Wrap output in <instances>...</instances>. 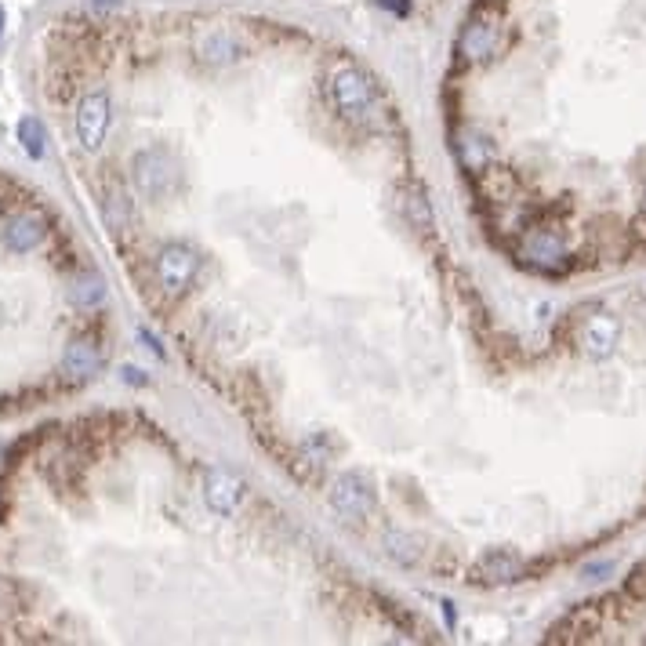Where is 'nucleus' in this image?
Returning <instances> with one entry per match:
<instances>
[{
  "label": "nucleus",
  "mask_w": 646,
  "mask_h": 646,
  "mask_svg": "<svg viewBox=\"0 0 646 646\" xmlns=\"http://www.w3.org/2000/svg\"><path fill=\"white\" fill-rule=\"evenodd\" d=\"M331 98L345 120H367L374 113V105H378V91H374L370 77L360 70H342L331 80Z\"/></svg>",
  "instance_id": "nucleus-1"
},
{
  "label": "nucleus",
  "mask_w": 646,
  "mask_h": 646,
  "mask_svg": "<svg viewBox=\"0 0 646 646\" xmlns=\"http://www.w3.org/2000/svg\"><path fill=\"white\" fill-rule=\"evenodd\" d=\"M200 277V254L186 244H168L156 258V280L168 294H182Z\"/></svg>",
  "instance_id": "nucleus-2"
},
{
  "label": "nucleus",
  "mask_w": 646,
  "mask_h": 646,
  "mask_svg": "<svg viewBox=\"0 0 646 646\" xmlns=\"http://www.w3.org/2000/svg\"><path fill=\"white\" fill-rule=\"evenodd\" d=\"M110 120H113V105H110V95L105 91H91V95L80 98V105H77V138H80V145L87 153H95L105 142Z\"/></svg>",
  "instance_id": "nucleus-3"
},
{
  "label": "nucleus",
  "mask_w": 646,
  "mask_h": 646,
  "mask_svg": "<svg viewBox=\"0 0 646 646\" xmlns=\"http://www.w3.org/2000/svg\"><path fill=\"white\" fill-rule=\"evenodd\" d=\"M331 505L349 519H363L374 509V483L367 479V472H342L331 487Z\"/></svg>",
  "instance_id": "nucleus-4"
},
{
  "label": "nucleus",
  "mask_w": 646,
  "mask_h": 646,
  "mask_svg": "<svg viewBox=\"0 0 646 646\" xmlns=\"http://www.w3.org/2000/svg\"><path fill=\"white\" fill-rule=\"evenodd\" d=\"M135 182L145 196H160L175 186V168L164 149H145L135 156Z\"/></svg>",
  "instance_id": "nucleus-5"
},
{
  "label": "nucleus",
  "mask_w": 646,
  "mask_h": 646,
  "mask_svg": "<svg viewBox=\"0 0 646 646\" xmlns=\"http://www.w3.org/2000/svg\"><path fill=\"white\" fill-rule=\"evenodd\" d=\"M203 501H207V509H214L219 516H233L240 509V501H244V483L236 476L222 472V468H214L203 479Z\"/></svg>",
  "instance_id": "nucleus-6"
},
{
  "label": "nucleus",
  "mask_w": 646,
  "mask_h": 646,
  "mask_svg": "<svg viewBox=\"0 0 646 646\" xmlns=\"http://www.w3.org/2000/svg\"><path fill=\"white\" fill-rule=\"evenodd\" d=\"M458 47H461V55H465L468 62H483V59H491V55H494V47H498V22H494V19H483V15L468 19V22H465V29H461Z\"/></svg>",
  "instance_id": "nucleus-7"
},
{
  "label": "nucleus",
  "mask_w": 646,
  "mask_h": 646,
  "mask_svg": "<svg viewBox=\"0 0 646 646\" xmlns=\"http://www.w3.org/2000/svg\"><path fill=\"white\" fill-rule=\"evenodd\" d=\"M523 254L537 269H556V265L567 261V240L556 229H534L526 236V244H523Z\"/></svg>",
  "instance_id": "nucleus-8"
},
{
  "label": "nucleus",
  "mask_w": 646,
  "mask_h": 646,
  "mask_svg": "<svg viewBox=\"0 0 646 646\" xmlns=\"http://www.w3.org/2000/svg\"><path fill=\"white\" fill-rule=\"evenodd\" d=\"M40 240H44V226H40L37 214H15V219L8 222V229H4V244L12 251H19V254L33 251Z\"/></svg>",
  "instance_id": "nucleus-9"
},
{
  "label": "nucleus",
  "mask_w": 646,
  "mask_h": 646,
  "mask_svg": "<svg viewBox=\"0 0 646 646\" xmlns=\"http://www.w3.org/2000/svg\"><path fill=\"white\" fill-rule=\"evenodd\" d=\"M62 367H66V374H73V378H91V374L102 367V349L95 342H73L62 356Z\"/></svg>",
  "instance_id": "nucleus-10"
},
{
  "label": "nucleus",
  "mask_w": 646,
  "mask_h": 646,
  "mask_svg": "<svg viewBox=\"0 0 646 646\" xmlns=\"http://www.w3.org/2000/svg\"><path fill=\"white\" fill-rule=\"evenodd\" d=\"M519 556H512V552H505V549H494V552H487L479 559V567H476V577H483V581H512L516 574H519Z\"/></svg>",
  "instance_id": "nucleus-11"
},
{
  "label": "nucleus",
  "mask_w": 646,
  "mask_h": 646,
  "mask_svg": "<svg viewBox=\"0 0 646 646\" xmlns=\"http://www.w3.org/2000/svg\"><path fill=\"white\" fill-rule=\"evenodd\" d=\"M458 156H461V164H465L468 171H479V168L491 164V142L483 138V135H476V131H465V135L458 138Z\"/></svg>",
  "instance_id": "nucleus-12"
},
{
  "label": "nucleus",
  "mask_w": 646,
  "mask_h": 646,
  "mask_svg": "<svg viewBox=\"0 0 646 646\" xmlns=\"http://www.w3.org/2000/svg\"><path fill=\"white\" fill-rule=\"evenodd\" d=\"M614 338H617V323L607 319V316H596V319H592L588 327H584V345H588L592 356H607L610 345H614Z\"/></svg>",
  "instance_id": "nucleus-13"
},
{
  "label": "nucleus",
  "mask_w": 646,
  "mask_h": 646,
  "mask_svg": "<svg viewBox=\"0 0 646 646\" xmlns=\"http://www.w3.org/2000/svg\"><path fill=\"white\" fill-rule=\"evenodd\" d=\"M200 55H203L207 62H219V66H222V62H233V59L240 55V44H236L229 33L219 29V33H211V37L200 44Z\"/></svg>",
  "instance_id": "nucleus-14"
},
{
  "label": "nucleus",
  "mask_w": 646,
  "mask_h": 646,
  "mask_svg": "<svg viewBox=\"0 0 646 646\" xmlns=\"http://www.w3.org/2000/svg\"><path fill=\"white\" fill-rule=\"evenodd\" d=\"M403 211H407V219H410V226H414L418 233H433V207H428V200L421 196V189H410V193H407Z\"/></svg>",
  "instance_id": "nucleus-15"
},
{
  "label": "nucleus",
  "mask_w": 646,
  "mask_h": 646,
  "mask_svg": "<svg viewBox=\"0 0 646 646\" xmlns=\"http://www.w3.org/2000/svg\"><path fill=\"white\" fill-rule=\"evenodd\" d=\"M385 552H389L400 567H410V563L418 559L414 537H407V534H400V530H389V534H385Z\"/></svg>",
  "instance_id": "nucleus-16"
},
{
  "label": "nucleus",
  "mask_w": 646,
  "mask_h": 646,
  "mask_svg": "<svg viewBox=\"0 0 646 646\" xmlns=\"http://www.w3.org/2000/svg\"><path fill=\"white\" fill-rule=\"evenodd\" d=\"M19 138H22V149H26L33 160L44 156V124H40V120L26 117V120L19 124Z\"/></svg>",
  "instance_id": "nucleus-17"
},
{
  "label": "nucleus",
  "mask_w": 646,
  "mask_h": 646,
  "mask_svg": "<svg viewBox=\"0 0 646 646\" xmlns=\"http://www.w3.org/2000/svg\"><path fill=\"white\" fill-rule=\"evenodd\" d=\"M105 219H110L113 229H128V222H131V200L113 189L110 200H105Z\"/></svg>",
  "instance_id": "nucleus-18"
},
{
  "label": "nucleus",
  "mask_w": 646,
  "mask_h": 646,
  "mask_svg": "<svg viewBox=\"0 0 646 646\" xmlns=\"http://www.w3.org/2000/svg\"><path fill=\"white\" fill-rule=\"evenodd\" d=\"M102 298H105V287H102L98 277H84V280L77 284V302H80V305H98Z\"/></svg>",
  "instance_id": "nucleus-19"
},
{
  "label": "nucleus",
  "mask_w": 646,
  "mask_h": 646,
  "mask_svg": "<svg viewBox=\"0 0 646 646\" xmlns=\"http://www.w3.org/2000/svg\"><path fill=\"white\" fill-rule=\"evenodd\" d=\"M124 378H128L131 385H142V382H145V378H138V370H135V367H124Z\"/></svg>",
  "instance_id": "nucleus-20"
},
{
  "label": "nucleus",
  "mask_w": 646,
  "mask_h": 646,
  "mask_svg": "<svg viewBox=\"0 0 646 646\" xmlns=\"http://www.w3.org/2000/svg\"><path fill=\"white\" fill-rule=\"evenodd\" d=\"M91 4H95L98 12H105V8H117V4H120V0H91Z\"/></svg>",
  "instance_id": "nucleus-21"
},
{
  "label": "nucleus",
  "mask_w": 646,
  "mask_h": 646,
  "mask_svg": "<svg viewBox=\"0 0 646 646\" xmlns=\"http://www.w3.org/2000/svg\"><path fill=\"white\" fill-rule=\"evenodd\" d=\"M0 37H4V8H0Z\"/></svg>",
  "instance_id": "nucleus-22"
},
{
  "label": "nucleus",
  "mask_w": 646,
  "mask_h": 646,
  "mask_svg": "<svg viewBox=\"0 0 646 646\" xmlns=\"http://www.w3.org/2000/svg\"><path fill=\"white\" fill-rule=\"evenodd\" d=\"M642 200H646V193H642Z\"/></svg>",
  "instance_id": "nucleus-23"
}]
</instances>
